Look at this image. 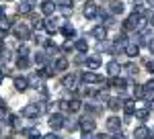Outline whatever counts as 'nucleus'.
Returning <instances> with one entry per match:
<instances>
[{"label": "nucleus", "mask_w": 154, "mask_h": 139, "mask_svg": "<svg viewBox=\"0 0 154 139\" xmlns=\"http://www.w3.org/2000/svg\"><path fill=\"white\" fill-rule=\"evenodd\" d=\"M12 35L19 39V41H27V39H31V29H29V25H14L12 27Z\"/></svg>", "instance_id": "1"}, {"label": "nucleus", "mask_w": 154, "mask_h": 139, "mask_svg": "<svg viewBox=\"0 0 154 139\" xmlns=\"http://www.w3.org/2000/svg\"><path fill=\"white\" fill-rule=\"evenodd\" d=\"M140 21H142V16L131 12L130 16L125 19V23H123V31H138L140 29Z\"/></svg>", "instance_id": "2"}, {"label": "nucleus", "mask_w": 154, "mask_h": 139, "mask_svg": "<svg viewBox=\"0 0 154 139\" xmlns=\"http://www.w3.org/2000/svg\"><path fill=\"white\" fill-rule=\"evenodd\" d=\"M41 113H43V106L41 104H27L23 108V117H27V119H39Z\"/></svg>", "instance_id": "3"}, {"label": "nucleus", "mask_w": 154, "mask_h": 139, "mask_svg": "<svg viewBox=\"0 0 154 139\" xmlns=\"http://www.w3.org/2000/svg\"><path fill=\"white\" fill-rule=\"evenodd\" d=\"M64 121H66V117L62 115V113H51V117H49V127H51V131H60V129L64 127Z\"/></svg>", "instance_id": "4"}, {"label": "nucleus", "mask_w": 154, "mask_h": 139, "mask_svg": "<svg viewBox=\"0 0 154 139\" xmlns=\"http://www.w3.org/2000/svg\"><path fill=\"white\" fill-rule=\"evenodd\" d=\"M97 10H99V6H97L95 2H84V6H82V14H84V19H97Z\"/></svg>", "instance_id": "5"}, {"label": "nucleus", "mask_w": 154, "mask_h": 139, "mask_svg": "<svg viewBox=\"0 0 154 139\" xmlns=\"http://www.w3.org/2000/svg\"><path fill=\"white\" fill-rule=\"evenodd\" d=\"M109 12H111L113 16H119V14L125 12V4H123L121 0H111V2H109Z\"/></svg>", "instance_id": "6"}, {"label": "nucleus", "mask_w": 154, "mask_h": 139, "mask_svg": "<svg viewBox=\"0 0 154 139\" xmlns=\"http://www.w3.org/2000/svg\"><path fill=\"white\" fill-rule=\"evenodd\" d=\"M62 84H64V88L76 90V84H78V74H66V76L62 78Z\"/></svg>", "instance_id": "7"}, {"label": "nucleus", "mask_w": 154, "mask_h": 139, "mask_svg": "<svg viewBox=\"0 0 154 139\" xmlns=\"http://www.w3.org/2000/svg\"><path fill=\"white\" fill-rule=\"evenodd\" d=\"M74 8V2L72 0H58L56 2V10H60L62 14H70Z\"/></svg>", "instance_id": "8"}, {"label": "nucleus", "mask_w": 154, "mask_h": 139, "mask_svg": "<svg viewBox=\"0 0 154 139\" xmlns=\"http://www.w3.org/2000/svg\"><path fill=\"white\" fill-rule=\"evenodd\" d=\"M119 74H121V66H119V61L111 59V61L107 64V76H109V78H115V76H119Z\"/></svg>", "instance_id": "9"}, {"label": "nucleus", "mask_w": 154, "mask_h": 139, "mask_svg": "<svg viewBox=\"0 0 154 139\" xmlns=\"http://www.w3.org/2000/svg\"><path fill=\"white\" fill-rule=\"evenodd\" d=\"M80 78H82L86 84H101V82H103V78H101L99 74H95V72H84V74H80Z\"/></svg>", "instance_id": "10"}, {"label": "nucleus", "mask_w": 154, "mask_h": 139, "mask_svg": "<svg viewBox=\"0 0 154 139\" xmlns=\"http://www.w3.org/2000/svg\"><path fill=\"white\" fill-rule=\"evenodd\" d=\"M123 51H125L130 58H138V53H140V45H138L136 41H128L125 47H123Z\"/></svg>", "instance_id": "11"}, {"label": "nucleus", "mask_w": 154, "mask_h": 139, "mask_svg": "<svg viewBox=\"0 0 154 139\" xmlns=\"http://www.w3.org/2000/svg\"><path fill=\"white\" fill-rule=\"evenodd\" d=\"M14 88L19 90V92H23L29 88V78L27 76H14Z\"/></svg>", "instance_id": "12"}, {"label": "nucleus", "mask_w": 154, "mask_h": 139, "mask_svg": "<svg viewBox=\"0 0 154 139\" xmlns=\"http://www.w3.org/2000/svg\"><path fill=\"white\" fill-rule=\"evenodd\" d=\"M121 125H123V123H121V119H119V117H109V119H107V129H109L111 133L119 131Z\"/></svg>", "instance_id": "13"}, {"label": "nucleus", "mask_w": 154, "mask_h": 139, "mask_svg": "<svg viewBox=\"0 0 154 139\" xmlns=\"http://www.w3.org/2000/svg\"><path fill=\"white\" fill-rule=\"evenodd\" d=\"M54 10H56V2H54V0H43V2H41V14H43V16L54 14Z\"/></svg>", "instance_id": "14"}, {"label": "nucleus", "mask_w": 154, "mask_h": 139, "mask_svg": "<svg viewBox=\"0 0 154 139\" xmlns=\"http://www.w3.org/2000/svg\"><path fill=\"white\" fill-rule=\"evenodd\" d=\"M121 108L125 111V115H134L136 113V100L134 98H123L121 100Z\"/></svg>", "instance_id": "15"}, {"label": "nucleus", "mask_w": 154, "mask_h": 139, "mask_svg": "<svg viewBox=\"0 0 154 139\" xmlns=\"http://www.w3.org/2000/svg\"><path fill=\"white\" fill-rule=\"evenodd\" d=\"M60 33L64 35L66 39H74V37H76V29H74L72 25L64 23V25H62V27H60Z\"/></svg>", "instance_id": "16"}, {"label": "nucleus", "mask_w": 154, "mask_h": 139, "mask_svg": "<svg viewBox=\"0 0 154 139\" xmlns=\"http://www.w3.org/2000/svg\"><path fill=\"white\" fill-rule=\"evenodd\" d=\"M84 64H86V68H88V70H99L103 61H101V58H99V55H91V58L84 59Z\"/></svg>", "instance_id": "17"}, {"label": "nucleus", "mask_w": 154, "mask_h": 139, "mask_svg": "<svg viewBox=\"0 0 154 139\" xmlns=\"http://www.w3.org/2000/svg\"><path fill=\"white\" fill-rule=\"evenodd\" d=\"M134 137H136V139H148V137H150V129L146 127V125L136 127V129H134Z\"/></svg>", "instance_id": "18"}, {"label": "nucleus", "mask_w": 154, "mask_h": 139, "mask_svg": "<svg viewBox=\"0 0 154 139\" xmlns=\"http://www.w3.org/2000/svg\"><path fill=\"white\" fill-rule=\"evenodd\" d=\"M80 127H82V131L93 133V131H95V121H93V117H84V119H80Z\"/></svg>", "instance_id": "19"}, {"label": "nucleus", "mask_w": 154, "mask_h": 139, "mask_svg": "<svg viewBox=\"0 0 154 139\" xmlns=\"http://www.w3.org/2000/svg\"><path fill=\"white\" fill-rule=\"evenodd\" d=\"M54 68H56V72H66V70L70 68V59L66 58H60L54 61Z\"/></svg>", "instance_id": "20"}, {"label": "nucleus", "mask_w": 154, "mask_h": 139, "mask_svg": "<svg viewBox=\"0 0 154 139\" xmlns=\"http://www.w3.org/2000/svg\"><path fill=\"white\" fill-rule=\"evenodd\" d=\"M31 4H33L31 0H21L19 6H17V12H19V14H29V12H31Z\"/></svg>", "instance_id": "21"}, {"label": "nucleus", "mask_w": 154, "mask_h": 139, "mask_svg": "<svg viewBox=\"0 0 154 139\" xmlns=\"http://www.w3.org/2000/svg\"><path fill=\"white\" fill-rule=\"evenodd\" d=\"M93 37H95L97 41H105L107 39V29L103 25H101V27H95V29H93Z\"/></svg>", "instance_id": "22"}, {"label": "nucleus", "mask_w": 154, "mask_h": 139, "mask_svg": "<svg viewBox=\"0 0 154 139\" xmlns=\"http://www.w3.org/2000/svg\"><path fill=\"white\" fill-rule=\"evenodd\" d=\"M131 98H134V100H142L144 96H146V92H144V86H140V84H136V86H134V88H131Z\"/></svg>", "instance_id": "23"}, {"label": "nucleus", "mask_w": 154, "mask_h": 139, "mask_svg": "<svg viewBox=\"0 0 154 139\" xmlns=\"http://www.w3.org/2000/svg\"><path fill=\"white\" fill-rule=\"evenodd\" d=\"M80 108H82V102L78 98H70L68 100V113H78Z\"/></svg>", "instance_id": "24"}, {"label": "nucleus", "mask_w": 154, "mask_h": 139, "mask_svg": "<svg viewBox=\"0 0 154 139\" xmlns=\"http://www.w3.org/2000/svg\"><path fill=\"white\" fill-rule=\"evenodd\" d=\"M150 113L152 111H148V108H136V113H134V117L138 119V121H148V117H150Z\"/></svg>", "instance_id": "25"}, {"label": "nucleus", "mask_w": 154, "mask_h": 139, "mask_svg": "<svg viewBox=\"0 0 154 139\" xmlns=\"http://www.w3.org/2000/svg\"><path fill=\"white\" fill-rule=\"evenodd\" d=\"M6 125H11L12 129L21 127V117L19 115H6Z\"/></svg>", "instance_id": "26"}, {"label": "nucleus", "mask_w": 154, "mask_h": 139, "mask_svg": "<svg viewBox=\"0 0 154 139\" xmlns=\"http://www.w3.org/2000/svg\"><path fill=\"white\" fill-rule=\"evenodd\" d=\"M105 104H107V108H109V111H113V113L121 108V100H119V98H107Z\"/></svg>", "instance_id": "27"}, {"label": "nucleus", "mask_w": 154, "mask_h": 139, "mask_svg": "<svg viewBox=\"0 0 154 139\" xmlns=\"http://www.w3.org/2000/svg\"><path fill=\"white\" fill-rule=\"evenodd\" d=\"M74 49H76L78 53H86V51H88V43H86V39H76Z\"/></svg>", "instance_id": "28"}, {"label": "nucleus", "mask_w": 154, "mask_h": 139, "mask_svg": "<svg viewBox=\"0 0 154 139\" xmlns=\"http://www.w3.org/2000/svg\"><path fill=\"white\" fill-rule=\"evenodd\" d=\"M121 70H123L128 76H138V66H136V64H125Z\"/></svg>", "instance_id": "29"}, {"label": "nucleus", "mask_w": 154, "mask_h": 139, "mask_svg": "<svg viewBox=\"0 0 154 139\" xmlns=\"http://www.w3.org/2000/svg\"><path fill=\"white\" fill-rule=\"evenodd\" d=\"M31 25H33V29H37V31H41V29L45 27V21H43V16H33V21H31Z\"/></svg>", "instance_id": "30"}, {"label": "nucleus", "mask_w": 154, "mask_h": 139, "mask_svg": "<svg viewBox=\"0 0 154 139\" xmlns=\"http://www.w3.org/2000/svg\"><path fill=\"white\" fill-rule=\"evenodd\" d=\"M33 58H35V61L39 64V66H43V64H48V61H49V58L43 53V51H35V55H33Z\"/></svg>", "instance_id": "31"}, {"label": "nucleus", "mask_w": 154, "mask_h": 139, "mask_svg": "<svg viewBox=\"0 0 154 139\" xmlns=\"http://www.w3.org/2000/svg\"><path fill=\"white\" fill-rule=\"evenodd\" d=\"M29 66H31V61H29L27 58H17V68L19 70H27Z\"/></svg>", "instance_id": "32"}, {"label": "nucleus", "mask_w": 154, "mask_h": 139, "mask_svg": "<svg viewBox=\"0 0 154 139\" xmlns=\"http://www.w3.org/2000/svg\"><path fill=\"white\" fill-rule=\"evenodd\" d=\"M31 37H33V41H35V43H39V45H43V43H45V35L41 33V31H37V33H33Z\"/></svg>", "instance_id": "33"}, {"label": "nucleus", "mask_w": 154, "mask_h": 139, "mask_svg": "<svg viewBox=\"0 0 154 139\" xmlns=\"http://www.w3.org/2000/svg\"><path fill=\"white\" fill-rule=\"evenodd\" d=\"M84 108H86L88 115H99V106H97V104H86Z\"/></svg>", "instance_id": "34"}, {"label": "nucleus", "mask_w": 154, "mask_h": 139, "mask_svg": "<svg viewBox=\"0 0 154 139\" xmlns=\"http://www.w3.org/2000/svg\"><path fill=\"white\" fill-rule=\"evenodd\" d=\"M27 55H29V47L21 45V47H19V58H27Z\"/></svg>", "instance_id": "35"}, {"label": "nucleus", "mask_w": 154, "mask_h": 139, "mask_svg": "<svg viewBox=\"0 0 154 139\" xmlns=\"http://www.w3.org/2000/svg\"><path fill=\"white\" fill-rule=\"evenodd\" d=\"M144 92H154V80H150V82L144 84Z\"/></svg>", "instance_id": "36"}, {"label": "nucleus", "mask_w": 154, "mask_h": 139, "mask_svg": "<svg viewBox=\"0 0 154 139\" xmlns=\"http://www.w3.org/2000/svg\"><path fill=\"white\" fill-rule=\"evenodd\" d=\"M72 49H74V45H72L70 41H66V43L62 45V51H72Z\"/></svg>", "instance_id": "37"}, {"label": "nucleus", "mask_w": 154, "mask_h": 139, "mask_svg": "<svg viewBox=\"0 0 154 139\" xmlns=\"http://www.w3.org/2000/svg\"><path fill=\"white\" fill-rule=\"evenodd\" d=\"M146 68H148L150 74H154V59H148V61H146Z\"/></svg>", "instance_id": "38"}, {"label": "nucleus", "mask_w": 154, "mask_h": 139, "mask_svg": "<svg viewBox=\"0 0 154 139\" xmlns=\"http://www.w3.org/2000/svg\"><path fill=\"white\" fill-rule=\"evenodd\" d=\"M39 139H60L56 133H48V135H43V137H39Z\"/></svg>", "instance_id": "39"}, {"label": "nucleus", "mask_w": 154, "mask_h": 139, "mask_svg": "<svg viewBox=\"0 0 154 139\" xmlns=\"http://www.w3.org/2000/svg\"><path fill=\"white\" fill-rule=\"evenodd\" d=\"M4 19H6V8L0 6V21H4Z\"/></svg>", "instance_id": "40"}, {"label": "nucleus", "mask_w": 154, "mask_h": 139, "mask_svg": "<svg viewBox=\"0 0 154 139\" xmlns=\"http://www.w3.org/2000/svg\"><path fill=\"white\" fill-rule=\"evenodd\" d=\"M111 139H125V135H123V133H119V131H115V135H113Z\"/></svg>", "instance_id": "41"}, {"label": "nucleus", "mask_w": 154, "mask_h": 139, "mask_svg": "<svg viewBox=\"0 0 154 139\" xmlns=\"http://www.w3.org/2000/svg\"><path fill=\"white\" fill-rule=\"evenodd\" d=\"M148 49H150V53L154 55V39H150V41H148Z\"/></svg>", "instance_id": "42"}, {"label": "nucleus", "mask_w": 154, "mask_h": 139, "mask_svg": "<svg viewBox=\"0 0 154 139\" xmlns=\"http://www.w3.org/2000/svg\"><path fill=\"white\" fill-rule=\"evenodd\" d=\"M82 139H95V137H93V135H91V133H88V131H84V135H82Z\"/></svg>", "instance_id": "43"}, {"label": "nucleus", "mask_w": 154, "mask_h": 139, "mask_svg": "<svg viewBox=\"0 0 154 139\" xmlns=\"http://www.w3.org/2000/svg\"><path fill=\"white\" fill-rule=\"evenodd\" d=\"M148 23H150V27H154V12L150 14V19H148Z\"/></svg>", "instance_id": "44"}, {"label": "nucleus", "mask_w": 154, "mask_h": 139, "mask_svg": "<svg viewBox=\"0 0 154 139\" xmlns=\"http://www.w3.org/2000/svg\"><path fill=\"white\" fill-rule=\"evenodd\" d=\"M148 8H154V0H148V4H146Z\"/></svg>", "instance_id": "45"}, {"label": "nucleus", "mask_w": 154, "mask_h": 139, "mask_svg": "<svg viewBox=\"0 0 154 139\" xmlns=\"http://www.w3.org/2000/svg\"><path fill=\"white\" fill-rule=\"evenodd\" d=\"M2 49H4V43H2V39H0V51H2Z\"/></svg>", "instance_id": "46"}, {"label": "nucleus", "mask_w": 154, "mask_h": 139, "mask_svg": "<svg viewBox=\"0 0 154 139\" xmlns=\"http://www.w3.org/2000/svg\"><path fill=\"white\" fill-rule=\"evenodd\" d=\"M0 84H2V74H0Z\"/></svg>", "instance_id": "47"}, {"label": "nucleus", "mask_w": 154, "mask_h": 139, "mask_svg": "<svg viewBox=\"0 0 154 139\" xmlns=\"http://www.w3.org/2000/svg\"><path fill=\"white\" fill-rule=\"evenodd\" d=\"M29 139H39V137H29Z\"/></svg>", "instance_id": "48"}]
</instances>
